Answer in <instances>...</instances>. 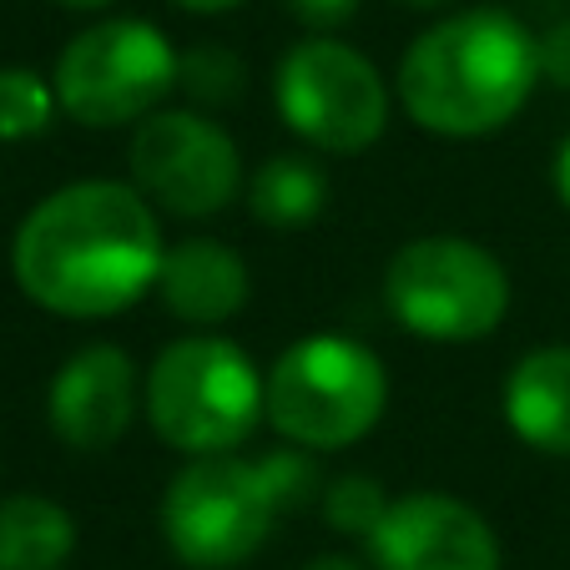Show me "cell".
I'll use <instances>...</instances> for the list:
<instances>
[{
  "label": "cell",
  "mask_w": 570,
  "mask_h": 570,
  "mask_svg": "<svg viewBox=\"0 0 570 570\" xmlns=\"http://www.w3.org/2000/svg\"><path fill=\"white\" fill-rule=\"evenodd\" d=\"M161 227L151 203L121 183H71L16 227L11 268L31 303L61 318H111L161 278Z\"/></svg>",
  "instance_id": "6da1fadb"
},
{
  "label": "cell",
  "mask_w": 570,
  "mask_h": 570,
  "mask_svg": "<svg viewBox=\"0 0 570 570\" xmlns=\"http://www.w3.org/2000/svg\"><path fill=\"white\" fill-rule=\"evenodd\" d=\"M535 81V36L495 6L444 16L399 61L404 111L434 137L500 131L530 101Z\"/></svg>",
  "instance_id": "7a4b0ae2"
},
{
  "label": "cell",
  "mask_w": 570,
  "mask_h": 570,
  "mask_svg": "<svg viewBox=\"0 0 570 570\" xmlns=\"http://www.w3.org/2000/svg\"><path fill=\"white\" fill-rule=\"evenodd\" d=\"M308 490L313 470L298 454L193 460L161 495V535L183 566L233 570L258 556L263 540L273 535V520L303 505Z\"/></svg>",
  "instance_id": "3957f363"
},
{
  "label": "cell",
  "mask_w": 570,
  "mask_h": 570,
  "mask_svg": "<svg viewBox=\"0 0 570 570\" xmlns=\"http://www.w3.org/2000/svg\"><path fill=\"white\" fill-rule=\"evenodd\" d=\"M147 420L161 444L213 460L233 454L237 444L268 420L263 410V379L253 358L227 338H177L157 354L147 374Z\"/></svg>",
  "instance_id": "277c9868"
},
{
  "label": "cell",
  "mask_w": 570,
  "mask_h": 570,
  "mask_svg": "<svg viewBox=\"0 0 570 570\" xmlns=\"http://www.w3.org/2000/svg\"><path fill=\"white\" fill-rule=\"evenodd\" d=\"M389 404V374L374 348L344 334H313L283 348L263 379V410L303 450H344L364 440Z\"/></svg>",
  "instance_id": "5b68a950"
},
{
  "label": "cell",
  "mask_w": 570,
  "mask_h": 570,
  "mask_svg": "<svg viewBox=\"0 0 570 570\" xmlns=\"http://www.w3.org/2000/svg\"><path fill=\"white\" fill-rule=\"evenodd\" d=\"M384 298L414 338L474 344L500 328L510 308V278L500 258L470 237H414L389 258Z\"/></svg>",
  "instance_id": "8992f818"
},
{
  "label": "cell",
  "mask_w": 570,
  "mask_h": 570,
  "mask_svg": "<svg viewBox=\"0 0 570 570\" xmlns=\"http://www.w3.org/2000/svg\"><path fill=\"white\" fill-rule=\"evenodd\" d=\"M183 56L151 21L121 16V21L87 26L71 36L56 61V101L81 127H127V121L157 117L161 97L177 87Z\"/></svg>",
  "instance_id": "52a82bcc"
},
{
  "label": "cell",
  "mask_w": 570,
  "mask_h": 570,
  "mask_svg": "<svg viewBox=\"0 0 570 570\" xmlns=\"http://www.w3.org/2000/svg\"><path fill=\"white\" fill-rule=\"evenodd\" d=\"M273 101L308 147L334 151V157L374 147L389 127L384 76L374 71L368 56L328 36H308L283 51L273 71Z\"/></svg>",
  "instance_id": "ba28073f"
},
{
  "label": "cell",
  "mask_w": 570,
  "mask_h": 570,
  "mask_svg": "<svg viewBox=\"0 0 570 570\" xmlns=\"http://www.w3.org/2000/svg\"><path fill=\"white\" fill-rule=\"evenodd\" d=\"M131 183L173 217H213L243 187V157L217 121L197 111H157L131 137Z\"/></svg>",
  "instance_id": "9c48e42d"
},
{
  "label": "cell",
  "mask_w": 570,
  "mask_h": 570,
  "mask_svg": "<svg viewBox=\"0 0 570 570\" xmlns=\"http://www.w3.org/2000/svg\"><path fill=\"white\" fill-rule=\"evenodd\" d=\"M368 556L379 570H500V540L474 505L420 490L389 500Z\"/></svg>",
  "instance_id": "30bf717a"
},
{
  "label": "cell",
  "mask_w": 570,
  "mask_h": 570,
  "mask_svg": "<svg viewBox=\"0 0 570 570\" xmlns=\"http://www.w3.org/2000/svg\"><path fill=\"white\" fill-rule=\"evenodd\" d=\"M131 414H137V368L127 348L87 344L51 379V430L71 450H111L127 434Z\"/></svg>",
  "instance_id": "8fae6325"
},
{
  "label": "cell",
  "mask_w": 570,
  "mask_h": 570,
  "mask_svg": "<svg viewBox=\"0 0 570 570\" xmlns=\"http://www.w3.org/2000/svg\"><path fill=\"white\" fill-rule=\"evenodd\" d=\"M157 293L173 318L213 328L248 303V263L217 237H183L161 258Z\"/></svg>",
  "instance_id": "7c38bea8"
},
{
  "label": "cell",
  "mask_w": 570,
  "mask_h": 570,
  "mask_svg": "<svg viewBox=\"0 0 570 570\" xmlns=\"http://www.w3.org/2000/svg\"><path fill=\"white\" fill-rule=\"evenodd\" d=\"M505 420L520 444L570 454V348L550 344L525 354L505 379Z\"/></svg>",
  "instance_id": "4fadbf2b"
},
{
  "label": "cell",
  "mask_w": 570,
  "mask_h": 570,
  "mask_svg": "<svg viewBox=\"0 0 570 570\" xmlns=\"http://www.w3.org/2000/svg\"><path fill=\"white\" fill-rule=\"evenodd\" d=\"M76 550V520L46 495L0 500V570H61Z\"/></svg>",
  "instance_id": "5bb4252c"
},
{
  "label": "cell",
  "mask_w": 570,
  "mask_h": 570,
  "mask_svg": "<svg viewBox=\"0 0 570 570\" xmlns=\"http://www.w3.org/2000/svg\"><path fill=\"white\" fill-rule=\"evenodd\" d=\"M328 207V173L303 151H278L253 173L248 213L263 227H303Z\"/></svg>",
  "instance_id": "9a60e30c"
},
{
  "label": "cell",
  "mask_w": 570,
  "mask_h": 570,
  "mask_svg": "<svg viewBox=\"0 0 570 570\" xmlns=\"http://www.w3.org/2000/svg\"><path fill=\"white\" fill-rule=\"evenodd\" d=\"M56 87H46L26 66H6L0 71V141H26L41 137L56 117Z\"/></svg>",
  "instance_id": "2e32d148"
},
{
  "label": "cell",
  "mask_w": 570,
  "mask_h": 570,
  "mask_svg": "<svg viewBox=\"0 0 570 570\" xmlns=\"http://www.w3.org/2000/svg\"><path fill=\"white\" fill-rule=\"evenodd\" d=\"M177 87L193 101H203V107H227V101L243 97L248 71H243V61H237L233 51H223V46H197V51H187L183 66H177Z\"/></svg>",
  "instance_id": "e0dca14e"
},
{
  "label": "cell",
  "mask_w": 570,
  "mask_h": 570,
  "mask_svg": "<svg viewBox=\"0 0 570 570\" xmlns=\"http://www.w3.org/2000/svg\"><path fill=\"white\" fill-rule=\"evenodd\" d=\"M389 510V495L379 490V480L368 474H344V480L328 484V495H323V515L328 525L344 530V535H374V525L384 520Z\"/></svg>",
  "instance_id": "ac0fdd59"
},
{
  "label": "cell",
  "mask_w": 570,
  "mask_h": 570,
  "mask_svg": "<svg viewBox=\"0 0 570 570\" xmlns=\"http://www.w3.org/2000/svg\"><path fill=\"white\" fill-rule=\"evenodd\" d=\"M535 56H540V76H546V81L570 87V21L550 26V31L535 41Z\"/></svg>",
  "instance_id": "d6986e66"
},
{
  "label": "cell",
  "mask_w": 570,
  "mask_h": 570,
  "mask_svg": "<svg viewBox=\"0 0 570 570\" xmlns=\"http://www.w3.org/2000/svg\"><path fill=\"white\" fill-rule=\"evenodd\" d=\"M288 11L298 16L308 31H334V26L354 21L358 0H288Z\"/></svg>",
  "instance_id": "ffe728a7"
},
{
  "label": "cell",
  "mask_w": 570,
  "mask_h": 570,
  "mask_svg": "<svg viewBox=\"0 0 570 570\" xmlns=\"http://www.w3.org/2000/svg\"><path fill=\"white\" fill-rule=\"evenodd\" d=\"M550 183H556L560 207H566V213H570V137L556 147V167H550Z\"/></svg>",
  "instance_id": "44dd1931"
},
{
  "label": "cell",
  "mask_w": 570,
  "mask_h": 570,
  "mask_svg": "<svg viewBox=\"0 0 570 570\" xmlns=\"http://www.w3.org/2000/svg\"><path fill=\"white\" fill-rule=\"evenodd\" d=\"M183 11H197V16H223V11H237L243 0H173Z\"/></svg>",
  "instance_id": "7402d4cb"
},
{
  "label": "cell",
  "mask_w": 570,
  "mask_h": 570,
  "mask_svg": "<svg viewBox=\"0 0 570 570\" xmlns=\"http://www.w3.org/2000/svg\"><path fill=\"white\" fill-rule=\"evenodd\" d=\"M303 570H364L358 560H348V556H318V560H308Z\"/></svg>",
  "instance_id": "603a6c76"
},
{
  "label": "cell",
  "mask_w": 570,
  "mask_h": 570,
  "mask_svg": "<svg viewBox=\"0 0 570 570\" xmlns=\"http://www.w3.org/2000/svg\"><path fill=\"white\" fill-rule=\"evenodd\" d=\"M61 6H71V11H101V6H111V0H61Z\"/></svg>",
  "instance_id": "cb8c5ba5"
},
{
  "label": "cell",
  "mask_w": 570,
  "mask_h": 570,
  "mask_svg": "<svg viewBox=\"0 0 570 570\" xmlns=\"http://www.w3.org/2000/svg\"><path fill=\"white\" fill-rule=\"evenodd\" d=\"M399 6H410V11H434L440 0H399Z\"/></svg>",
  "instance_id": "d4e9b609"
}]
</instances>
